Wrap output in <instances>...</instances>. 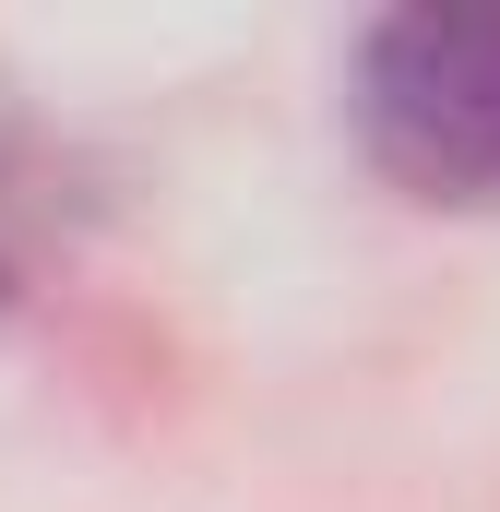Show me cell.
<instances>
[{
	"instance_id": "cell-1",
	"label": "cell",
	"mask_w": 500,
	"mask_h": 512,
	"mask_svg": "<svg viewBox=\"0 0 500 512\" xmlns=\"http://www.w3.org/2000/svg\"><path fill=\"white\" fill-rule=\"evenodd\" d=\"M358 143L417 203H500V12H393L358 48Z\"/></svg>"
}]
</instances>
